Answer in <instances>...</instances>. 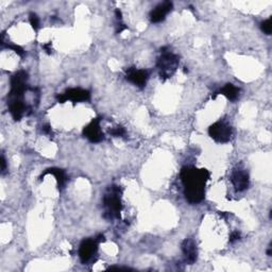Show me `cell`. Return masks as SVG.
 <instances>
[{"mask_svg": "<svg viewBox=\"0 0 272 272\" xmlns=\"http://www.w3.org/2000/svg\"><path fill=\"white\" fill-rule=\"evenodd\" d=\"M180 177L184 185L185 198L189 203L196 204L204 199L205 184L211 177L206 169L183 167Z\"/></svg>", "mask_w": 272, "mask_h": 272, "instance_id": "obj_1", "label": "cell"}, {"mask_svg": "<svg viewBox=\"0 0 272 272\" xmlns=\"http://www.w3.org/2000/svg\"><path fill=\"white\" fill-rule=\"evenodd\" d=\"M121 193L122 190L116 185L110 186L103 197V206H104V217L107 219L119 218L120 212L122 209L121 204Z\"/></svg>", "mask_w": 272, "mask_h": 272, "instance_id": "obj_2", "label": "cell"}, {"mask_svg": "<svg viewBox=\"0 0 272 272\" xmlns=\"http://www.w3.org/2000/svg\"><path fill=\"white\" fill-rule=\"evenodd\" d=\"M179 65V58L173 52L163 51V54L158 61V68L162 79H168L177 71Z\"/></svg>", "mask_w": 272, "mask_h": 272, "instance_id": "obj_3", "label": "cell"}, {"mask_svg": "<svg viewBox=\"0 0 272 272\" xmlns=\"http://www.w3.org/2000/svg\"><path fill=\"white\" fill-rule=\"evenodd\" d=\"M28 81V73L25 71H19L14 74L11 78V91L7 99H22L26 91Z\"/></svg>", "mask_w": 272, "mask_h": 272, "instance_id": "obj_4", "label": "cell"}, {"mask_svg": "<svg viewBox=\"0 0 272 272\" xmlns=\"http://www.w3.org/2000/svg\"><path fill=\"white\" fill-rule=\"evenodd\" d=\"M208 134L217 143H228L232 137L233 131L228 122L220 120L208 128Z\"/></svg>", "mask_w": 272, "mask_h": 272, "instance_id": "obj_5", "label": "cell"}, {"mask_svg": "<svg viewBox=\"0 0 272 272\" xmlns=\"http://www.w3.org/2000/svg\"><path fill=\"white\" fill-rule=\"evenodd\" d=\"M58 101L61 103L66 102L67 100H71L73 102H83V101H89L91 99V92L83 89H69L64 94L57 96Z\"/></svg>", "mask_w": 272, "mask_h": 272, "instance_id": "obj_6", "label": "cell"}, {"mask_svg": "<svg viewBox=\"0 0 272 272\" xmlns=\"http://www.w3.org/2000/svg\"><path fill=\"white\" fill-rule=\"evenodd\" d=\"M98 244L99 242L96 238L84 239L81 243L79 249V256L83 264L89 263L92 258H94L98 250Z\"/></svg>", "mask_w": 272, "mask_h": 272, "instance_id": "obj_7", "label": "cell"}, {"mask_svg": "<svg viewBox=\"0 0 272 272\" xmlns=\"http://www.w3.org/2000/svg\"><path fill=\"white\" fill-rule=\"evenodd\" d=\"M100 118L92 119L83 130V135L91 143H100L103 141L104 135L100 128Z\"/></svg>", "mask_w": 272, "mask_h": 272, "instance_id": "obj_8", "label": "cell"}, {"mask_svg": "<svg viewBox=\"0 0 272 272\" xmlns=\"http://www.w3.org/2000/svg\"><path fill=\"white\" fill-rule=\"evenodd\" d=\"M7 105L9 111L14 120H20L28 110V106L25 103L24 98L22 99H7Z\"/></svg>", "mask_w": 272, "mask_h": 272, "instance_id": "obj_9", "label": "cell"}, {"mask_svg": "<svg viewBox=\"0 0 272 272\" xmlns=\"http://www.w3.org/2000/svg\"><path fill=\"white\" fill-rule=\"evenodd\" d=\"M127 80L135 84L138 88H145L147 80H148V72L144 69L130 68L127 72Z\"/></svg>", "mask_w": 272, "mask_h": 272, "instance_id": "obj_10", "label": "cell"}, {"mask_svg": "<svg viewBox=\"0 0 272 272\" xmlns=\"http://www.w3.org/2000/svg\"><path fill=\"white\" fill-rule=\"evenodd\" d=\"M231 182L235 187L236 191H244L249 187L250 180H249V175L244 170H235L232 174Z\"/></svg>", "mask_w": 272, "mask_h": 272, "instance_id": "obj_11", "label": "cell"}, {"mask_svg": "<svg viewBox=\"0 0 272 272\" xmlns=\"http://www.w3.org/2000/svg\"><path fill=\"white\" fill-rule=\"evenodd\" d=\"M173 10V2L165 1L159 4L155 9L150 13V20L154 24H158L165 19L167 14Z\"/></svg>", "mask_w": 272, "mask_h": 272, "instance_id": "obj_12", "label": "cell"}, {"mask_svg": "<svg viewBox=\"0 0 272 272\" xmlns=\"http://www.w3.org/2000/svg\"><path fill=\"white\" fill-rule=\"evenodd\" d=\"M181 247H182V251L185 255L186 262H187L189 265H192V264L197 261V255H198L195 242H193L192 239L186 238L182 242Z\"/></svg>", "mask_w": 272, "mask_h": 272, "instance_id": "obj_13", "label": "cell"}, {"mask_svg": "<svg viewBox=\"0 0 272 272\" xmlns=\"http://www.w3.org/2000/svg\"><path fill=\"white\" fill-rule=\"evenodd\" d=\"M46 175H52L56 177V180L58 182V188L59 189H63L65 187V185H66V182L68 180V178L65 174L64 170H62V169H59V168H49V169H46L44 174L42 175L41 178L45 177Z\"/></svg>", "mask_w": 272, "mask_h": 272, "instance_id": "obj_14", "label": "cell"}, {"mask_svg": "<svg viewBox=\"0 0 272 272\" xmlns=\"http://www.w3.org/2000/svg\"><path fill=\"white\" fill-rule=\"evenodd\" d=\"M220 94L225 96L231 101H235L239 95V89L233 84H227L220 90Z\"/></svg>", "mask_w": 272, "mask_h": 272, "instance_id": "obj_15", "label": "cell"}, {"mask_svg": "<svg viewBox=\"0 0 272 272\" xmlns=\"http://www.w3.org/2000/svg\"><path fill=\"white\" fill-rule=\"evenodd\" d=\"M261 28L264 33L267 35H270L272 32V24H271V18H268L267 20H264L261 24Z\"/></svg>", "mask_w": 272, "mask_h": 272, "instance_id": "obj_16", "label": "cell"}, {"mask_svg": "<svg viewBox=\"0 0 272 272\" xmlns=\"http://www.w3.org/2000/svg\"><path fill=\"white\" fill-rule=\"evenodd\" d=\"M29 20H30L31 26H32V28L34 29V31H37L38 28H40V18L37 17V15L34 13H31Z\"/></svg>", "mask_w": 272, "mask_h": 272, "instance_id": "obj_17", "label": "cell"}, {"mask_svg": "<svg viewBox=\"0 0 272 272\" xmlns=\"http://www.w3.org/2000/svg\"><path fill=\"white\" fill-rule=\"evenodd\" d=\"M110 133L116 137H122L126 135V130H124V128L122 127H116L114 130L110 131Z\"/></svg>", "mask_w": 272, "mask_h": 272, "instance_id": "obj_18", "label": "cell"}, {"mask_svg": "<svg viewBox=\"0 0 272 272\" xmlns=\"http://www.w3.org/2000/svg\"><path fill=\"white\" fill-rule=\"evenodd\" d=\"M7 48H10L12 50H14L15 52H16L19 57H24L25 56V50L22 49L20 46H17V45H10L7 46Z\"/></svg>", "mask_w": 272, "mask_h": 272, "instance_id": "obj_19", "label": "cell"}, {"mask_svg": "<svg viewBox=\"0 0 272 272\" xmlns=\"http://www.w3.org/2000/svg\"><path fill=\"white\" fill-rule=\"evenodd\" d=\"M240 238V233L238 231H234L232 232V234L230 236V243H234L236 240H238Z\"/></svg>", "mask_w": 272, "mask_h": 272, "instance_id": "obj_20", "label": "cell"}, {"mask_svg": "<svg viewBox=\"0 0 272 272\" xmlns=\"http://www.w3.org/2000/svg\"><path fill=\"white\" fill-rule=\"evenodd\" d=\"M43 48L44 50L47 52L48 54H50L52 52V46H51V43H47V44H45L43 45Z\"/></svg>", "mask_w": 272, "mask_h": 272, "instance_id": "obj_21", "label": "cell"}, {"mask_svg": "<svg viewBox=\"0 0 272 272\" xmlns=\"http://www.w3.org/2000/svg\"><path fill=\"white\" fill-rule=\"evenodd\" d=\"M1 164H2V167H1V172H2V174H4V172H5V168H6V163H5L4 155H2V157H1Z\"/></svg>", "mask_w": 272, "mask_h": 272, "instance_id": "obj_22", "label": "cell"}, {"mask_svg": "<svg viewBox=\"0 0 272 272\" xmlns=\"http://www.w3.org/2000/svg\"><path fill=\"white\" fill-rule=\"evenodd\" d=\"M43 132L46 134H50L51 133V128L50 126H44L43 127Z\"/></svg>", "mask_w": 272, "mask_h": 272, "instance_id": "obj_23", "label": "cell"}, {"mask_svg": "<svg viewBox=\"0 0 272 272\" xmlns=\"http://www.w3.org/2000/svg\"><path fill=\"white\" fill-rule=\"evenodd\" d=\"M267 255L268 256H271V246L269 247V249H268V251H267Z\"/></svg>", "mask_w": 272, "mask_h": 272, "instance_id": "obj_24", "label": "cell"}]
</instances>
